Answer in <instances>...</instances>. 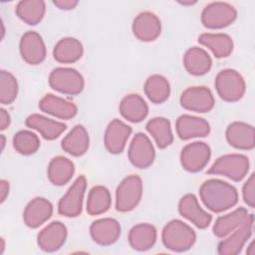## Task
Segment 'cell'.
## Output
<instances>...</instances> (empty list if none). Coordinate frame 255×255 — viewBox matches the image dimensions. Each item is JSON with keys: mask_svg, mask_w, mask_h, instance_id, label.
I'll return each mask as SVG.
<instances>
[{"mask_svg": "<svg viewBox=\"0 0 255 255\" xmlns=\"http://www.w3.org/2000/svg\"><path fill=\"white\" fill-rule=\"evenodd\" d=\"M199 196L207 209L212 212H224L238 202L237 189L221 179H207L199 188Z\"/></svg>", "mask_w": 255, "mask_h": 255, "instance_id": "obj_1", "label": "cell"}, {"mask_svg": "<svg viewBox=\"0 0 255 255\" xmlns=\"http://www.w3.org/2000/svg\"><path fill=\"white\" fill-rule=\"evenodd\" d=\"M161 240L166 249L174 252H185L194 245L196 234L188 224L173 219L163 227Z\"/></svg>", "mask_w": 255, "mask_h": 255, "instance_id": "obj_2", "label": "cell"}, {"mask_svg": "<svg viewBox=\"0 0 255 255\" xmlns=\"http://www.w3.org/2000/svg\"><path fill=\"white\" fill-rule=\"evenodd\" d=\"M249 158L240 153H229L218 157L207 170L208 174L222 175L233 181H241L248 173Z\"/></svg>", "mask_w": 255, "mask_h": 255, "instance_id": "obj_3", "label": "cell"}, {"mask_svg": "<svg viewBox=\"0 0 255 255\" xmlns=\"http://www.w3.org/2000/svg\"><path fill=\"white\" fill-rule=\"evenodd\" d=\"M214 86L218 96L225 102L235 103L241 100L246 91L244 78L233 69L220 71L215 78Z\"/></svg>", "mask_w": 255, "mask_h": 255, "instance_id": "obj_4", "label": "cell"}, {"mask_svg": "<svg viewBox=\"0 0 255 255\" xmlns=\"http://www.w3.org/2000/svg\"><path fill=\"white\" fill-rule=\"evenodd\" d=\"M142 196V181L137 175L125 177L116 190V209L120 212H129L140 202Z\"/></svg>", "mask_w": 255, "mask_h": 255, "instance_id": "obj_5", "label": "cell"}, {"mask_svg": "<svg viewBox=\"0 0 255 255\" xmlns=\"http://www.w3.org/2000/svg\"><path fill=\"white\" fill-rule=\"evenodd\" d=\"M48 81L53 90L70 96L79 95L85 87L83 76L74 68H55L50 73Z\"/></svg>", "mask_w": 255, "mask_h": 255, "instance_id": "obj_6", "label": "cell"}, {"mask_svg": "<svg viewBox=\"0 0 255 255\" xmlns=\"http://www.w3.org/2000/svg\"><path fill=\"white\" fill-rule=\"evenodd\" d=\"M237 18L235 7L227 2H211L201 12V23L208 29H222L231 25Z\"/></svg>", "mask_w": 255, "mask_h": 255, "instance_id": "obj_7", "label": "cell"}, {"mask_svg": "<svg viewBox=\"0 0 255 255\" xmlns=\"http://www.w3.org/2000/svg\"><path fill=\"white\" fill-rule=\"evenodd\" d=\"M87 188V179L80 175L72 183L58 203V213L65 217H77L82 213L83 201Z\"/></svg>", "mask_w": 255, "mask_h": 255, "instance_id": "obj_8", "label": "cell"}, {"mask_svg": "<svg viewBox=\"0 0 255 255\" xmlns=\"http://www.w3.org/2000/svg\"><path fill=\"white\" fill-rule=\"evenodd\" d=\"M254 227V215L248 214L243 223L223 238L217 246V252L220 255H237L239 254L246 242L252 235Z\"/></svg>", "mask_w": 255, "mask_h": 255, "instance_id": "obj_9", "label": "cell"}, {"mask_svg": "<svg viewBox=\"0 0 255 255\" xmlns=\"http://www.w3.org/2000/svg\"><path fill=\"white\" fill-rule=\"evenodd\" d=\"M183 109L194 113H208L215 105L212 92L204 86H194L185 89L179 99Z\"/></svg>", "mask_w": 255, "mask_h": 255, "instance_id": "obj_10", "label": "cell"}, {"mask_svg": "<svg viewBox=\"0 0 255 255\" xmlns=\"http://www.w3.org/2000/svg\"><path fill=\"white\" fill-rule=\"evenodd\" d=\"M128 156L130 163L140 169L149 167L155 158V150L149 137L143 132H137L132 137Z\"/></svg>", "mask_w": 255, "mask_h": 255, "instance_id": "obj_11", "label": "cell"}, {"mask_svg": "<svg viewBox=\"0 0 255 255\" xmlns=\"http://www.w3.org/2000/svg\"><path fill=\"white\" fill-rule=\"evenodd\" d=\"M211 156L210 146L203 141L186 144L180 152V163L188 172H198L208 163Z\"/></svg>", "mask_w": 255, "mask_h": 255, "instance_id": "obj_12", "label": "cell"}, {"mask_svg": "<svg viewBox=\"0 0 255 255\" xmlns=\"http://www.w3.org/2000/svg\"><path fill=\"white\" fill-rule=\"evenodd\" d=\"M131 131V128L121 120L115 119L110 122L104 134L106 149L112 154H120L123 152Z\"/></svg>", "mask_w": 255, "mask_h": 255, "instance_id": "obj_13", "label": "cell"}, {"mask_svg": "<svg viewBox=\"0 0 255 255\" xmlns=\"http://www.w3.org/2000/svg\"><path fill=\"white\" fill-rule=\"evenodd\" d=\"M19 50L22 59L29 65L41 64L46 58V46L35 31H27L23 34L19 43Z\"/></svg>", "mask_w": 255, "mask_h": 255, "instance_id": "obj_14", "label": "cell"}, {"mask_svg": "<svg viewBox=\"0 0 255 255\" xmlns=\"http://www.w3.org/2000/svg\"><path fill=\"white\" fill-rule=\"evenodd\" d=\"M178 212L199 229L207 228L212 221L211 214L201 208L196 196L192 193H187L180 198Z\"/></svg>", "mask_w": 255, "mask_h": 255, "instance_id": "obj_15", "label": "cell"}, {"mask_svg": "<svg viewBox=\"0 0 255 255\" xmlns=\"http://www.w3.org/2000/svg\"><path fill=\"white\" fill-rule=\"evenodd\" d=\"M131 28L136 39L141 42H152L161 33V22L154 13L144 11L135 16Z\"/></svg>", "mask_w": 255, "mask_h": 255, "instance_id": "obj_16", "label": "cell"}, {"mask_svg": "<svg viewBox=\"0 0 255 255\" xmlns=\"http://www.w3.org/2000/svg\"><path fill=\"white\" fill-rule=\"evenodd\" d=\"M122 228L120 222L111 217L94 221L90 226V234L93 241L101 246H110L118 241Z\"/></svg>", "mask_w": 255, "mask_h": 255, "instance_id": "obj_17", "label": "cell"}, {"mask_svg": "<svg viewBox=\"0 0 255 255\" xmlns=\"http://www.w3.org/2000/svg\"><path fill=\"white\" fill-rule=\"evenodd\" d=\"M68 235L67 227L61 221H53L44 227L37 236V243L45 252H55L66 242Z\"/></svg>", "mask_w": 255, "mask_h": 255, "instance_id": "obj_18", "label": "cell"}, {"mask_svg": "<svg viewBox=\"0 0 255 255\" xmlns=\"http://www.w3.org/2000/svg\"><path fill=\"white\" fill-rule=\"evenodd\" d=\"M175 129L180 139L187 140L207 136L210 132V125L202 118L191 115H181L175 122Z\"/></svg>", "mask_w": 255, "mask_h": 255, "instance_id": "obj_19", "label": "cell"}, {"mask_svg": "<svg viewBox=\"0 0 255 255\" xmlns=\"http://www.w3.org/2000/svg\"><path fill=\"white\" fill-rule=\"evenodd\" d=\"M227 142L234 148L251 150L255 146V129L243 122L231 123L225 131Z\"/></svg>", "mask_w": 255, "mask_h": 255, "instance_id": "obj_20", "label": "cell"}, {"mask_svg": "<svg viewBox=\"0 0 255 255\" xmlns=\"http://www.w3.org/2000/svg\"><path fill=\"white\" fill-rule=\"evenodd\" d=\"M53 214L52 203L44 197H35L23 211V221L30 228H38Z\"/></svg>", "mask_w": 255, "mask_h": 255, "instance_id": "obj_21", "label": "cell"}, {"mask_svg": "<svg viewBox=\"0 0 255 255\" xmlns=\"http://www.w3.org/2000/svg\"><path fill=\"white\" fill-rule=\"evenodd\" d=\"M39 109L60 120H70L78 114V108L74 103L53 94H46L40 100Z\"/></svg>", "mask_w": 255, "mask_h": 255, "instance_id": "obj_22", "label": "cell"}, {"mask_svg": "<svg viewBox=\"0 0 255 255\" xmlns=\"http://www.w3.org/2000/svg\"><path fill=\"white\" fill-rule=\"evenodd\" d=\"M25 125L40 132L41 135L48 140L58 138L67 128V126L64 123L54 121L39 114H32L27 117Z\"/></svg>", "mask_w": 255, "mask_h": 255, "instance_id": "obj_23", "label": "cell"}, {"mask_svg": "<svg viewBox=\"0 0 255 255\" xmlns=\"http://www.w3.org/2000/svg\"><path fill=\"white\" fill-rule=\"evenodd\" d=\"M90 145V136L82 125L75 126L62 139L61 146L64 151L73 156H82Z\"/></svg>", "mask_w": 255, "mask_h": 255, "instance_id": "obj_24", "label": "cell"}, {"mask_svg": "<svg viewBox=\"0 0 255 255\" xmlns=\"http://www.w3.org/2000/svg\"><path fill=\"white\" fill-rule=\"evenodd\" d=\"M120 113L130 123H140L148 115V106L144 99L137 94L127 95L120 103Z\"/></svg>", "mask_w": 255, "mask_h": 255, "instance_id": "obj_25", "label": "cell"}, {"mask_svg": "<svg viewBox=\"0 0 255 255\" xmlns=\"http://www.w3.org/2000/svg\"><path fill=\"white\" fill-rule=\"evenodd\" d=\"M183 66L190 75L202 76L210 71L212 60L204 49L191 47L183 56Z\"/></svg>", "mask_w": 255, "mask_h": 255, "instance_id": "obj_26", "label": "cell"}, {"mask_svg": "<svg viewBox=\"0 0 255 255\" xmlns=\"http://www.w3.org/2000/svg\"><path fill=\"white\" fill-rule=\"evenodd\" d=\"M157 232L149 223H139L132 226L128 232V243L136 251L149 250L156 242Z\"/></svg>", "mask_w": 255, "mask_h": 255, "instance_id": "obj_27", "label": "cell"}, {"mask_svg": "<svg viewBox=\"0 0 255 255\" xmlns=\"http://www.w3.org/2000/svg\"><path fill=\"white\" fill-rule=\"evenodd\" d=\"M74 173L75 165L73 161L65 156H55L48 164V179L56 186H62L68 183L72 179Z\"/></svg>", "mask_w": 255, "mask_h": 255, "instance_id": "obj_28", "label": "cell"}, {"mask_svg": "<svg viewBox=\"0 0 255 255\" xmlns=\"http://www.w3.org/2000/svg\"><path fill=\"white\" fill-rule=\"evenodd\" d=\"M84 54L82 43L73 37H66L59 40L54 49V59L62 64H72L79 61Z\"/></svg>", "mask_w": 255, "mask_h": 255, "instance_id": "obj_29", "label": "cell"}, {"mask_svg": "<svg viewBox=\"0 0 255 255\" xmlns=\"http://www.w3.org/2000/svg\"><path fill=\"white\" fill-rule=\"evenodd\" d=\"M198 43L207 47L218 59L230 56L234 48L232 38L223 33H203L198 37Z\"/></svg>", "mask_w": 255, "mask_h": 255, "instance_id": "obj_30", "label": "cell"}, {"mask_svg": "<svg viewBox=\"0 0 255 255\" xmlns=\"http://www.w3.org/2000/svg\"><path fill=\"white\" fill-rule=\"evenodd\" d=\"M249 212L244 207H238L225 215L219 216L212 227L213 234L218 238H224L237 229L248 216Z\"/></svg>", "mask_w": 255, "mask_h": 255, "instance_id": "obj_31", "label": "cell"}, {"mask_svg": "<svg viewBox=\"0 0 255 255\" xmlns=\"http://www.w3.org/2000/svg\"><path fill=\"white\" fill-rule=\"evenodd\" d=\"M46 3L43 0H22L15 8V13L24 23L34 26L39 24L44 18Z\"/></svg>", "mask_w": 255, "mask_h": 255, "instance_id": "obj_32", "label": "cell"}, {"mask_svg": "<svg viewBox=\"0 0 255 255\" xmlns=\"http://www.w3.org/2000/svg\"><path fill=\"white\" fill-rule=\"evenodd\" d=\"M146 130L154 139L158 148L163 149L173 141V134L170 122L166 118L156 117L147 122Z\"/></svg>", "mask_w": 255, "mask_h": 255, "instance_id": "obj_33", "label": "cell"}, {"mask_svg": "<svg viewBox=\"0 0 255 255\" xmlns=\"http://www.w3.org/2000/svg\"><path fill=\"white\" fill-rule=\"evenodd\" d=\"M144 94L153 104L164 103L170 95V85L167 79L161 75L149 76L143 86Z\"/></svg>", "mask_w": 255, "mask_h": 255, "instance_id": "obj_34", "label": "cell"}, {"mask_svg": "<svg viewBox=\"0 0 255 255\" xmlns=\"http://www.w3.org/2000/svg\"><path fill=\"white\" fill-rule=\"evenodd\" d=\"M112 205L110 190L104 185L94 186L88 194L87 212L92 216L100 215L107 212Z\"/></svg>", "mask_w": 255, "mask_h": 255, "instance_id": "obj_35", "label": "cell"}, {"mask_svg": "<svg viewBox=\"0 0 255 255\" xmlns=\"http://www.w3.org/2000/svg\"><path fill=\"white\" fill-rule=\"evenodd\" d=\"M14 149L23 155H31L40 147V139L38 135L30 130H19L13 136Z\"/></svg>", "mask_w": 255, "mask_h": 255, "instance_id": "obj_36", "label": "cell"}, {"mask_svg": "<svg viewBox=\"0 0 255 255\" xmlns=\"http://www.w3.org/2000/svg\"><path fill=\"white\" fill-rule=\"evenodd\" d=\"M18 95V82L8 71L0 72V102L3 105L12 104Z\"/></svg>", "mask_w": 255, "mask_h": 255, "instance_id": "obj_37", "label": "cell"}, {"mask_svg": "<svg viewBox=\"0 0 255 255\" xmlns=\"http://www.w3.org/2000/svg\"><path fill=\"white\" fill-rule=\"evenodd\" d=\"M243 201L251 208L255 207V174L251 173L242 187Z\"/></svg>", "mask_w": 255, "mask_h": 255, "instance_id": "obj_38", "label": "cell"}, {"mask_svg": "<svg viewBox=\"0 0 255 255\" xmlns=\"http://www.w3.org/2000/svg\"><path fill=\"white\" fill-rule=\"evenodd\" d=\"M53 4L60 10L67 11V10L74 9L79 4V1H77V0H54Z\"/></svg>", "mask_w": 255, "mask_h": 255, "instance_id": "obj_39", "label": "cell"}, {"mask_svg": "<svg viewBox=\"0 0 255 255\" xmlns=\"http://www.w3.org/2000/svg\"><path fill=\"white\" fill-rule=\"evenodd\" d=\"M10 123H11L10 115L5 109L2 108L0 110V129L1 130L6 129L10 126Z\"/></svg>", "mask_w": 255, "mask_h": 255, "instance_id": "obj_40", "label": "cell"}, {"mask_svg": "<svg viewBox=\"0 0 255 255\" xmlns=\"http://www.w3.org/2000/svg\"><path fill=\"white\" fill-rule=\"evenodd\" d=\"M9 189H10V185H9V182L5 179H1L0 180V194H1V203H3L8 194H9Z\"/></svg>", "mask_w": 255, "mask_h": 255, "instance_id": "obj_41", "label": "cell"}, {"mask_svg": "<svg viewBox=\"0 0 255 255\" xmlns=\"http://www.w3.org/2000/svg\"><path fill=\"white\" fill-rule=\"evenodd\" d=\"M253 245H254V243L253 242H251L250 243V245L248 246V249H247V251H246V253L247 254H250V255H254V248H253Z\"/></svg>", "mask_w": 255, "mask_h": 255, "instance_id": "obj_42", "label": "cell"}, {"mask_svg": "<svg viewBox=\"0 0 255 255\" xmlns=\"http://www.w3.org/2000/svg\"><path fill=\"white\" fill-rule=\"evenodd\" d=\"M178 3L181 5H193L196 3V1H190V0L189 1H179Z\"/></svg>", "mask_w": 255, "mask_h": 255, "instance_id": "obj_43", "label": "cell"}, {"mask_svg": "<svg viewBox=\"0 0 255 255\" xmlns=\"http://www.w3.org/2000/svg\"><path fill=\"white\" fill-rule=\"evenodd\" d=\"M0 243H1V247H0V254H2L3 253V251H4V248H5V243H4V239L3 238H1L0 239Z\"/></svg>", "mask_w": 255, "mask_h": 255, "instance_id": "obj_44", "label": "cell"}, {"mask_svg": "<svg viewBox=\"0 0 255 255\" xmlns=\"http://www.w3.org/2000/svg\"><path fill=\"white\" fill-rule=\"evenodd\" d=\"M1 150L4 149V146H5V137L3 134H1Z\"/></svg>", "mask_w": 255, "mask_h": 255, "instance_id": "obj_45", "label": "cell"}]
</instances>
